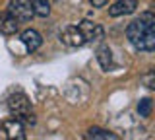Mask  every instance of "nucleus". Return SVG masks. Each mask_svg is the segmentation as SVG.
<instances>
[{
	"label": "nucleus",
	"mask_w": 155,
	"mask_h": 140,
	"mask_svg": "<svg viewBox=\"0 0 155 140\" xmlns=\"http://www.w3.org/2000/svg\"><path fill=\"white\" fill-rule=\"evenodd\" d=\"M126 37L134 49L151 53L155 49V16L151 12L140 14V18L128 23Z\"/></svg>",
	"instance_id": "f257e3e1"
},
{
	"label": "nucleus",
	"mask_w": 155,
	"mask_h": 140,
	"mask_svg": "<svg viewBox=\"0 0 155 140\" xmlns=\"http://www.w3.org/2000/svg\"><path fill=\"white\" fill-rule=\"evenodd\" d=\"M8 109L10 113L14 115L16 119H19L21 123H27V125H35V117L31 113V101L25 94L21 91H16L8 97Z\"/></svg>",
	"instance_id": "f03ea898"
},
{
	"label": "nucleus",
	"mask_w": 155,
	"mask_h": 140,
	"mask_svg": "<svg viewBox=\"0 0 155 140\" xmlns=\"http://www.w3.org/2000/svg\"><path fill=\"white\" fill-rule=\"evenodd\" d=\"M8 14H10L12 18H16L18 22H29L33 16H35L29 0H10V4H8Z\"/></svg>",
	"instance_id": "7ed1b4c3"
},
{
	"label": "nucleus",
	"mask_w": 155,
	"mask_h": 140,
	"mask_svg": "<svg viewBox=\"0 0 155 140\" xmlns=\"http://www.w3.org/2000/svg\"><path fill=\"white\" fill-rule=\"evenodd\" d=\"M0 128H2L4 136L8 140H23L25 138V127H23V123L16 117L2 121V123H0Z\"/></svg>",
	"instance_id": "20e7f679"
},
{
	"label": "nucleus",
	"mask_w": 155,
	"mask_h": 140,
	"mask_svg": "<svg viewBox=\"0 0 155 140\" xmlns=\"http://www.w3.org/2000/svg\"><path fill=\"white\" fill-rule=\"evenodd\" d=\"M60 41L66 47H84L85 45V35L80 29V26H68L60 33Z\"/></svg>",
	"instance_id": "39448f33"
},
{
	"label": "nucleus",
	"mask_w": 155,
	"mask_h": 140,
	"mask_svg": "<svg viewBox=\"0 0 155 140\" xmlns=\"http://www.w3.org/2000/svg\"><path fill=\"white\" fill-rule=\"evenodd\" d=\"M19 41L23 43V47H25L27 53H35L39 47L43 45V37L41 33L35 31V29H25L21 33V37H19Z\"/></svg>",
	"instance_id": "423d86ee"
},
{
	"label": "nucleus",
	"mask_w": 155,
	"mask_h": 140,
	"mask_svg": "<svg viewBox=\"0 0 155 140\" xmlns=\"http://www.w3.org/2000/svg\"><path fill=\"white\" fill-rule=\"evenodd\" d=\"M138 8V0H118L113 6H109V16L118 18V16H128Z\"/></svg>",
	"instance_id": "0eeeda50"
},
{
	"label": "nucleus",
	"mask_w": 155,
	"mask_h": 140,
	"mask_svg": "<svg viewBox=\"0 0 155 140\" xmlns=\"http://www.w3.org/2000/svg\"><path fill=\"white\" fill-rule=\"evenodd\" d=\"M80 29L84 31V35H85V43H95V41L103 39V27L97 26V23L81 22L80 23Z\"/></svg>",
	"instance_id": "6e6552de"
},
{
	"label": "nucleus",
	"mask_w": 155,
	"mask_h": 140,
	"mask_svg": "<svg viewBox=\"0 0 155 140\" xmlns=\"http://www.w3.org/2000/svg\"><path fill=\"white\" fill-rule=\"evenodd\" d=\"M19 27V22L16 18H12L10 14H0V33H4V35H12V33H16Z\"/></svg>",
	"instance_id": "1a4fd4ad"
},
{
	"label": "nucleus",
	"mask_w": 155,
	"mask_h": 140,
	"mask_svg": "<svg viewBox=\"0 0 155 140\" xmlns=\"http://www.w3.org/2000/svg\"><path fill=\"white\" fill-rule=\"evenodd\" d=\"M85 138H93V140H116L118 136H116L114 132H109V130H105V128H89L85 132Z\"/></svg>",
	"instance_id": "9d476101"
},
{
	"label": "nucleus",
	"mask_w": 155,
	"mask_h": 140,
	"mask_svg": "<svg viewBox=\"0 0 155 140\" xmlns=\"http://www.w3.org/2000/svg\"><path fill=\"white\" fill-rule=\"evenodd\" d=\"M97 60H99L101 68L109 70L110 64H113V56H110V49L107 45H101L99 49H97Z\"/></svg>",
	"instance_id": "9b49d317"
},
{
	"label": "nucleus",
	"mask_w": 155,
	"mask_h": 140,
	"mask_svg": "<svg viewBox=\"0 0 155 140\" xmlns=\"http://www.w3.org/2000/svg\"><path fill=\"white\" fill-rule=\"evenodd\" d=\"M31 2V8H33V14L39 18H47L51 14V4L48 0H29Z\"/></svg>",
	"instance_id": "f8f14e48"
},
{
	"label": "nucleus",
	"mask_w": 155,
	"mask_h": 140,
	"mask_svg": "<svg viewBox=\"0 0 155 140\" xmlns=\"http://www.w3.org/2000/svg\"><path fill=\"white\" fill-rule=\"evenodd\" d=\"M151 107H153L151 99H149V97H143V99L138 103V113H140V117H149V115H151Z\"/></svg>",
	"instance_id": "ddd939ff"
},
{
	"label": "nucleus",
	"mask_w": 155,
	"mask_h": 140,
	"mask_svg": "<svg viewBox=\"0 0 155 140\" xmlns=\"http://www.w3.org/2000/svg\"><path fill=\"white\" fill-rule=\"evenodd\" d=\"M89 2H91V4H93V6H95V8H101V6H105V4H107V2H109V0H89Z\"/></svg>",
	"instance_id": "4468645a"
}]
</instances>
